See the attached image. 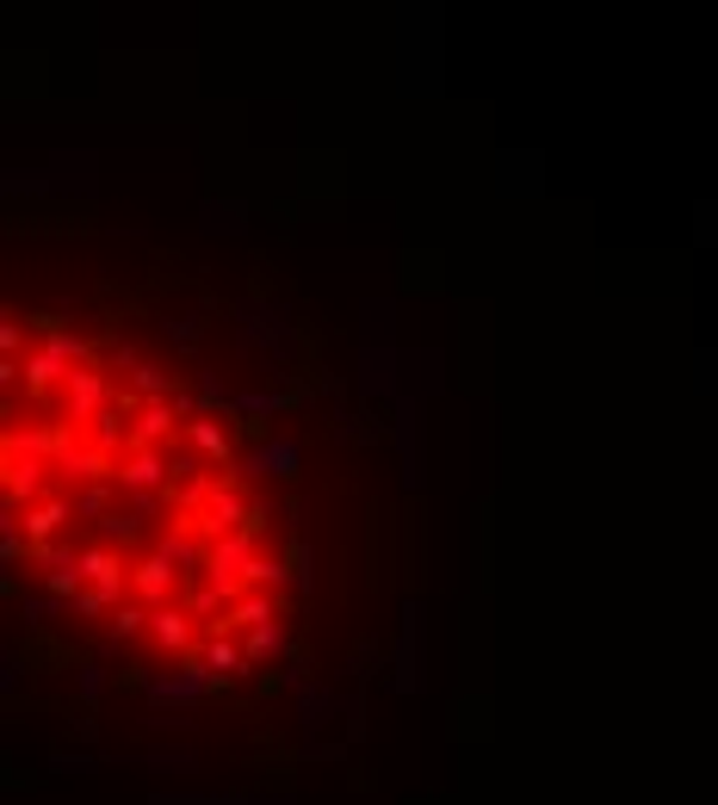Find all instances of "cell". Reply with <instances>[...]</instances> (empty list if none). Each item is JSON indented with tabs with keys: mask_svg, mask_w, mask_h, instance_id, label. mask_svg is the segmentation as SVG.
I'll return each mask as SVG.
<instances>
[{
	"mask_svg": "<svg viewBox=\"0 0 718 805\" xmlns=\"http://www.w3.org/2000/svg\"><path fill=\"white\" fill-rule=\"evenodd\" d=\"M0 527L62 614L192 682H254L291 633V552L224 409L124 335L0 323Z\"/></svg>",
	"mask_w": 718,
	"mask_h": 805,
	"instance_id": "1",
	"label": "cell"
}]
</instances>
